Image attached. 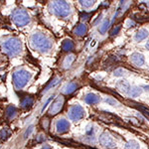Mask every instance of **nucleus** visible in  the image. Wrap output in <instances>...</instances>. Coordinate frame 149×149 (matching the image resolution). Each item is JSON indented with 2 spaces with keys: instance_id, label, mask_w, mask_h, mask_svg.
<instances>
[{
  "instance_id": "5",
  "label": "nucleus",
  "mask_w": 149,
  "mask_h": 149,
  "mask_svg": "<svg viewBox=\"0 0 149 149\" xmlns=\"http://www.w3.org/2000/svg\"><path fill=\"white\" fill-rule=\"evenodd\" d=\"M12 18H13L14 23L17 26H25L30 22V17H29L28 13L26 12L24 9H15L13 11V14H12Z\"/></svg>"
},
{
  "instance_id": "15",
  "label": "nucleus",
  "mask_w": 149,
  "mask_h": 149,
  "mask_svg": "<svg viewBox=\"0 0 149 149\" xmlns=\"http://www.w3.org/2000/svg\"><path fill=\"white\" fill-rule=\"evenodd\" d=\"M78 88H79V85L77 83H70L66 86L64 92L66 95H71V93H73Z\"/></svg>"
},
{
  "instance_id": "7",
  "label": "nucleus",
  "mask_w": 149,
  "mask_h": 149,
  "mask_svg": "<svg viewBox=\"0 0 149 149\" xmlns=\"http://www.w3.org/2000/svg\"><path fill=\"white\" fill-rule=\"evenodd\" d=\"M64 97H58L56 100H54V102L51 104L49 109V113L51 115H56L57 113H59L60 111L63 109V105H64Z\"/></svg>"
},
{
  "instance_id": "29",
  "label": "nucleus",
  "mask_w": 149,
  "mask_h": 149,
  "mask_svg": "<svg viewBox=\"0 0 149 149\" xmlns=\"http://www.w3.org/2000/svg\"><path fill=\"white\" fill-rule=\"evenodd\" d=\"M120 29H121V26H120V25L116 26V28H114L113 30H112L111 32H110V35H111V36H114V35H116L117 33H118L119 31H120Z\"/></svg>"
},
{
  "instance_id": "32",
  "label": "nucleus",
  "mask_w": 149,
  "mask_h": 149,
  "mask_svg": "<svg viewBox=\"0 0 149 149\" xmlns=\"http://www.w3.org/2000/svg\"><path fill=\"white\" fill-rule=\"evenodd\" d=\"M48 124H49V119H48V118L43 119V126H44L45 129L48 128Z\"/></svg>"
},
{
  "instance_id": "12",
  "label": "nucleus",
  "mask_w": 149,
  "mask_h": 149,
  "mask_svg": "<svg viewBox=\"0 0 149 149\" xmlns=\"http://www.w3.org/2000/svg\"><path fill=\"white\" fill-rule=\"evenodd\" d=\"M117 88H118L120 92H123L124 93H129V91H130V85H129L127 81H118L117 83Z\"/></svg>"
},
{
  "instance_id": "30",
  "label": "nucleus",
  "mask_w": 149,
  "mask_h": 149,
  "mask_svg": "<svg viewBox=\"0 0 149 149\" xmlns=\"http://www.w3.org/2000/svg\"><path fill=\"white\" fill-rule=\"evenodd\" d=\"M53 97H54V95H53ZM53 97H50V98H49V100H47V102H46V103H45V104H44V105H43L42 109H41V112H44V110H45V109H46V107H48V104H49V103H50V102H51V100H53Z\"/></svg>"
},
{
  "instance_id": "1",
  "label": "nucleus",
  "mask_w": 149,
  "mask_h": 149,
  "mask_svg": "<svg viewBox=\"0 0 149 149\" xmlns=\"http://www.w3.org/2000/svg\"><path fill=\"white\" fill-rule=\"evenodd\" d=\"M31 46L33 49L41 53H46L52 48V42L46 35L42 33H35L31 37Z\"/></svg>"
},
{
  "instance_id": "28",
  "label": "nucleus",
  "mask_w": 149,
  "mask_h": 149,
  "mask_svg": "<svg viewBox=\"0 0 149 149\" xmlns=\"http://www.w3.org/2000/svg\"><path fill=\"white\" fill-rule=\"evenodd\" d=\"M33 130H34V126H33V125H31V126L29 127V128L27 129V130H26V132H25V135H24V137H25V138H27L28 136L30 135V134L33 132Z\"/></svg>"
},
{
  "instance_id": "6",
  "label": "nucleus",
  "mask_w": 149,
  "mask_h": 149,
  "mask_svg": "<svg viewBox=\"0 0 149 149\" xmlns=\"http://www.w3.org/2000/svg\"><path fill=\"white\" fill-rule=\"evenodd\" d=\"M86 115V111L81 105H73L69 110V116L72 120L78 121L80 119L84 118V116Z\"/></svg>"
},
{
  "instance_id": "3",
  "label": "nucleus",
  "mask_w": 149,
  "mask_h": 149,
  "mask_svg": "<svg viewBox=\"0 0 149 149\" xmlns=\"http://www.w3.org/2000/svg\"><path fill=\"white\" fill-rule=\"evenodd\" d=\"M32 74L26 70H17L13 74V84L17 90H21L29 83Z\"/></svg>"
},
{
  "instance_id": "10",
  "label": "nucleus",
  "mask_w": 149,
  "mask_h": 149,
  "mask_svg": "<svg viewBox=\"0 0 149 149\" xmlns=\"http://www.w3.org/2000/svg\"><path fill=\"white\" fill-rule=\"evenodd\" d=\"M130 60L135 66H138V67L143 66L144 63H145V58H144L143 55L139 54V53H134V54H132L130 57Z\"/></svg>"
},
{
  "instance_id": "2",
  "label": "nucleus",
  "mask_w": 149,
  "mask_h": 149,
  "mask_svg": "<svg viewBox=\"0 0 149 149\" xmlns=\"http://www.w3.org/2000/svg\"><path fill=\"white\" fill-rule=\"evenodd\" d=\"M2 47H3L4 51H5L9 56L13 57L18 55L21 52L22 49V43H21L20 39L16 37L8 38L2 43Z\"/></svg>"
},
{
  "instance_id": "14",
  "label": "nucleus",
  "mask_w": 149,
  "mask_h": 149,
  "mask_svg": "<svg viewBox=\"0 0 149 149\" xmlns=\"http://www.w3.org/2000/svg\"><path fill=\"white\" fill-rule=\"evenodd\" d=\"M33 102H34V98L32 97H25L22 100V102H21V107L25 109H30L33 105Z\"/></svg>"
},
{
  "instance_id": "13",
  "label": "nucleus",
  "mask_w": 149,
  "mask_h": 149,
  "mask_svg": "<svg viewBox=\"0 0 149 149\" xmlns=\"http://www.w3.org/2000/svg\"><path fill=\"white\" fill-rule=\"evenodd\" d=\"M74 34L78 36H85L86 33H88V27H86L84 23L79 24L76 27V29H74Z\"/></svg>"
},
{
  "instance_id": "33",
  "label": "nucleus",
  "mask_w": 149,
  "mask_h": 149,
  "mask_svg": "<svg viewBox=\"0 0 149 149\" xmlns=\"http://www.w3.org/2000/svg\"><path fill=\"white\" fill-rule=\"evenodd\" d=\"M134 21H131V20H129L128 22H127V26H128V27H132V26H134Z\"/></svg>"
},
{
  "instance_id": "18",
  "label": "nucleus",
  "mask_w": 149,
  "mask_h": 149,
  "mask_svg": "<svg viewBox=\"0 0 149 149\" xmlns=\"http://www.w3.org/2000/svg\"><path fill=\"white\" fill-rule=\"evenodd\" d=\"M17 114V109L13 105H10V107H7L6 109V115L9 117V118H14Z\"/></svg>"
},
{
  "instance_id": "9",
  "label": "nucleus",
  "mask_w": 149,
  "mask_h": 149,
  "mask_svg": "<svg viewBox=\"0 0 149 149\" xmlns=\"http://www.w3.org/2000/svg\"><path fill=\"white\" fill-rule=\"evenodd\" d=\"M56 128H57V132L58 133H65V132H67L69 130L70 128V123L68 120H66V119H60V120H58L57 124H56Z\"/></svg>"
},
{
  "instance_id": "21",
  "label": "nucleus",
  "mask_w": 149,
  "mask_h": 149,
  "mask_svg": "<svg viewBox=\"0 0 149 149\" xmlns=\"http://www.w3.org/2000/svg\"><path fill=\"white\" fill-rule=\"evenodd\" d=\"M109 24H110V21L109 19H105V20L103 21V23L100 26V32L102 33V34H104V33L107 32V29L109 27Z\"/></svg>"
},
{
  "instance_id": "17",
  "label": "nucleus",
  "mask_w": 149,
  "mask_h": 149,
  "mask_svg": "<svg viewBox=\"0 0 149 149\" xmlns=\"http://www.w3.org/2000/svg\"><path fill=\"white\" fill-rule=\"evenodd\" d=\"M62 48H63L64 51L70 52V51H72V50H74V42L72 40H65L63 45H62Z\"/></svg>"
},
{
  "instance_id": "8",
  "label": "nucleus",
  "mask_w": 149,
  "mask_h": 149,
  "mask_svg": "<svg viewBox=\"0 0 149 149\" xmlns=\"http://www.w3.org/2000/svg\"><path fill=\"white\" fill-rule=\"evenodd\" d=\"M100 143L102 144V146L107 148H114L115 147V141L113 140V138L109 135V133L107 132H103V133L100 134Z\"/></svg>"
},
{
  "instance_id": "22",
  "label": "nucleus",
  "mask_w": 149,
  "mask_h": 149,
  "mask_svg": "<svg viewBox=\"0 0 149 149\" xmlns=\"http://www.w3.org/2000/svg\"><path fill=\"white\" fill-rule=\"evenodd\" d=\"M141 93H142L141 88H130V91H129L128 93L131 97H138Z\"/></svg>"
},
{
  "instance_id": "19",
  "label": "nucleus",
  "mask_w": 149,
  "mask_h": 149,
  "mask_svg": "<svg viewBox=\"0 0 149 149\" xmlns=\"http://www.w3.org/2000/svg\"><path fill=\"white\" fill-rule=\"evenodd\" d=\"M74 61V55H70V56H68L64 61V68L65 69L71 68V66H72V64H73Z\"/></svg>"
},
{
  "instance_id": "4",
  "label": "nucleus",
  "mask_w": 149,
  "mask_h": 149,
  "mask_svg": "<svg viewBox=\"0 0 149 149\" xmlns=\"http://www.w3.org/2000/svg\"><path fill=\"white\" fill-rule=\"evenodd\" d=\"M52 9L59 17H67L71 14V5L66 1H54L52 3Z\"/></svg>"
},
{
  "instance_id": "25",
  "label": "nucleus",
  "mask_w": 149,
  "mask_h": 149,
  "mask_svg": "<svg viewBox=\"0 0 149 149\" xmlns=\"http://www.w3.org/2000/svg\"><path fill=\"white\" fill-rule=\"evenodd\" d=\"M9 135H10V131H9L7 128H3L1 131H0V138L6 139Z\"/></svg>"
},
{
  "instance_id": "31",
  "label": "nucleus",
  "mask_w": 149,
  "mask_h": 149,
  "mask_svg": "<svg viewBox=\"0 0 149 149\" xmlns=\"http://www.w3.org/2000/svg\"><path fill=\"white\" fill-rule=\"evenodd\" d=\"M81 19H84V20H88V18L91 17V14L90 13H86V12H84L83 14H81Z\"/></svg>"
},
{
  "instance_id": "27",
  "label": "nucleus",
  "mask_w": 149,
  "mask_h": 149,
  "mask_svg": "<svg viewBox=\"0 0 149 149\" xmlns=\"http://www.w3.org/2000/svg\"><path fill=\"white\" fill-rule=\"evenodd\" d=\"M105 102H107L110 105H113V107H115L116 104H119L118 102H117V100H113V98H107V100H105Z\"/></svg>"
},
{
  "instance_id": "20",
  "label": "nucleus",
  "mask_w": 149,
  "mask_h": 149,
  "mask_svg": "<svg viewBox=\"0 0 149 149\" xmlns=\"http://www.w3.org/2000/svg\"><path fill=\"white\" fill-rule=\"evenodd\" d=\"M125 149H140V146H139V143L137 141L129 140L128 142L126 143Z\"/></svg>"
},
{
  "instance_id": "11",
  "label": "nucleus",
  "mask_w": 149,
  "mask_h": 149,
  "mask_svg": "<svg viewBox=\"0 0 149 149\" xmlns=\"http://www.w3.org/2000/svg\"><path fill=\"white\" fill-rule=\"evenodd\" d=\"M85 100L86 103H88V104H97V103L100 102V97H98L97 95H95V93H88V95H86Z\"/></svg>"
},
{
  "instance_id": "34",
  "label": "nucleus",
  "mask_w": 149,
  "mask_h": 149,
  "mask_svg": "<svg viewBox=\"0 0 149 149\" xmlns=\"http://www.w3.org/2000/svg\"><path fill=\"white\" fill-rule=\"evenodd\" d=\"M38 137H39V138H37L38 142H40V141H42V140H44V139H45V137H43V135H39Z\"/></svg>"
},
{
  "instance_id": "24",
  "label": "nucleus",
  "mask_w": 149,
  "mask_h": 149,
  "mask_svg": "<svg viewBox=\"0 0 149 149\" xmlns=\"http://www.w3.org/2000/svg\"><path fill=\"white\" fill-rule=\"evenodd\" d=\"M80 4L83 7H86V8H90L92 7L93 4H95V1H92V0H81L80 1Z\"/></svg>"
},
{
  "instance_id": "35",
  "label": "nucleus",
  "mask_w": 149,
  "mask_h": 149,
  "mask_svg": "<svg viewBox=\"0 0 149 149\" xmlns=\"http://www.w3.org/2000/svg\"><path fill=\"white\" fill-rule=\"evenodd\" d=\"M41 149H52V148L50 147V146H44V147H42Z\"/></svg>"
},
{
  "instance_id": "23",
  "label": "nucleus",
  "mask_w": 149,
  "mask_h": 149,
  "mask_svg": "<svg viewBox=\"0 0 149 149\" xmlns=\"http://www.w3.org/2000/svg\"><path fill=\"white\" fill-rule=\"evenodd\" d=\"M60 81H61V79H59V78L53 79V80L51 81V83H50L49 85L46 86V88H45V92H48V91H49L51 88H54V86H56L58 84L60 83Z\"/></svg>"
},
{
  "instance_id": "16",
  "label": "nucleus",
  "mask_w": 149,
  "mask_h": 149,
  "mask_svg": "<svg viewBox=\"0 0 149 149\" xmlns=\"http://www.w3.org/2000/svg\"><path fill=\"white\" fill-rule=\"evenodd\" d=\"M147 37H148V31L146 29H141V30H139L135 34V40L138 41V42L146 39Z\"/></svg>"
},
{
  "instance_id": "26",
  "label": "nucleus",
  "mask_w": 149,
  "mask_h": 149,
  "mask_svg": "<svg viewBox=\"0 0 149 149\" xmlns=\"http://www.w3.org/2000/svg\"><path fill=\"white\" fill-rule=\"evenodd\" d=\"M125 73H126L125 70L117 69V70H115V72H114V76L115 77H121V76H123V74H125Z\"/></svg>"
}]
</instances>
